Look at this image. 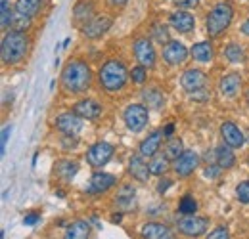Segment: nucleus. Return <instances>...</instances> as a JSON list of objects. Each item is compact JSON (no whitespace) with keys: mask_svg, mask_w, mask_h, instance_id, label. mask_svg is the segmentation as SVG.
<instances>
[{"mask_svg":"<svg viewBox=\"0 0 249 239\" xmlns=\"http://www.w3.org/2000/svg\"><path fill=\"white\" fill-rule=\"evenodd\" d=\"M10 132H12V128L10 126H4V130H2V153H6V144H8Z\"/></svg>","mask_w":249,"mask_h":239,"instance_id":"obj_43","label":"nucleus"},{"mask_svg":"<svg viewBox=\"0 0 249 239\" xmlns=\"http://www.w3.org/2000/svg\"><path fill=\"white\" fill-rule=\"evenodd\" d=\"M38 220H40V214H31V216H25L23 224H27V226H33V224H36Z\"/></svg>","mask_w":249,"mask_h":239,"instance_id":"obj_45","label":"nucleus"},{"mask_svg":"<svg viewBox=\"0 0 249 239\" xmlns=\"http://www.w3.org/2000/svg\"><path fill=\"white\" fill-rule=\"evenodd\" d=\"M42 6V0H18L16 2V14L33 17Z\"/></svg>","mask_w":249,"mask_h":239,"instance_id":"obj_28","label":"nucleus"},{"mask_svg":"<svg viewBox=\"0 0 249 239\" xmlns=\"http://www.w3.org/2000/svg\"><path fill=\"white\" fill-rule=\"evenodd\" d=\"M92 16H94V4L90 0H81V2L75 6V10H73V17H75L77 23H81V21H90Z\"/></svg>","mask_w":249,"mask_h":239,"instance_id":"obj_25","label":"nucleus"},{"mask_svg":"<svg viewBox=\"0 0 249 239\" xmlns=\"http://www.w3.org/2000/svg\"><path fill=\"white\" fill-rule=\"evenodd\" d=\"M150 171H152V174H157V176L165 174L169 171V159L165 155H154L150 161Z\"/></svg>","mask_w":249,"mask_h":239,"instance_id":"obj_31","label":"nucleus"},{"mask_svg":"<svg viewBox=\"0 0 249 239\" xmlns=\"http://www.w3.org/2000/svg\"><path fill=\"white\" fill-rule=\"evenodd\" d=\"M132 48H134V56L140 61V65H144V67H154L156 65V50H154V46L148 38H144V36L136 38Z\"/></svg>","mask_w":249,"mask_h":239,"instance_id":"obj_7","label":"nucleus"},{"mask_svg":"<svg viewBox=\"0 0 249 239\" xmlns=\"http://www.w3.org/2000/svg\"><path fill=\"white\" fill-rule=\"evenodd\" d=\"M197 163H199V157H197L196 151H184V153L175 161L173 169H175V172H177L178 176H188V174H192V172L197 169Z\"/></svg>","mask_w":249,"mask_h":239,"instance_id":"obj_12","label":"nucleus"},{"mask_svg":"<svg viewBox=\"0 0 249 239\" xmlns=\"http://www.w3.org/2000/svg\"><path fill=\"white\" fill-rule=\"evenodd\" d=\"M90 83H92V73H90V67L85 61L73 60L63 67L62 85L67 92H71V94L87 92Z\"/></svg>","mask_w":249,"mask_h":239,"instance_id":"obj_1","label":"nucleus"},{"mask_svg":"<svg viewBox=\"0 0 249 239\" xmlns=\"http://www.w3.org/2000/svg\"><path fill=\"white\" fill-rule=\"evenodd\" d=\"M161 138H163V132L161 130H156L152 132L142 144H140V155L142 157H154L161 146Z\"/></svg>","mask_w":249,"mask_h":239,"instance_id":"obj_21","label":"nucleus"},{"mask_svg":"<svg viewBox=\"0 0 249 239\" xmlns=\"http://www.w3.org/2000/svg\"><path fill=\"white\" fill-rule=\"evenodd\" d=\"M178 8H184V10H188V8H196L197 6V0H173Z\"/></svg>","mask_w":249,"mask_h":239,"instance_id":"obj_41","label":"nucleus"},{"mask_svg":"<svg viewBox=\"0 0 249 239\" xmlns=\"http://www.w3.org/2000/svg\"><path fill=\"white\" fill-rule=\"evenodd\" d=\"M242 33H244L246 36H249V19L246 21V23H244V25H242Z\"/></svg>","mask_w":249,"mask_h":239,"instance_id":"obj_48","label":"nucleus"},{"mask_svg":"<svg viewBox=\"0 0 249 239\" xmlns=\"http://www.w3.org/2000/svg\"><path fill=\"white\" fill-rule=\"evenodd\" d=\"M142 100H144V105L148 109H161L163 103H165V96L163 92L157 88H148L142 92Z\"/></svg>","mask_w":249,"mask_h":239,"instance_id":"obj_24","label":"nucleus"},{"mask_svg":"<svg viewBox=\"0 0 249 239\" xmlns=\"http://www.w3.org/2000/svg\"><path fill=\"white\" fill-rule=\"evenodd\" d=\"M215 157H217V165L220 169H232L234 167V163H236V157H234V153H232V148L230 146H220L215 153Z\"/></svg>","mask_w":249,"mask_h":239,"instance_id":"obj_26","label":"nucleus"},{"mask_svg":"<svg viewBox=\"0 0 249 239\" xmlns=\"http://www.w3.org/2000/svg\"><path fill=\"white\" fill-rule=\"evenodd\" d=\"M163 58H165V61H167L169 65H180V63H184L188 58L186 46H184L182 42H178V40H171V42H167V46L163 48Z\"/></svg>","mask_w":249,"mask_h":239,"instance_id":"obj_11","label":"nucleus"},{"mask_svg":"<svg viewBox=\"0 0 249 239\" xmlns=\"http://www.w3.org/2000/svg\"><path fill=\"white\" fill-rule=\"evenodd\" d=\"M220 171H222V169H220L218 165H211V167H207V171H205V176H207V178H217Z\"/></svg>","mask_w":249,"mask_h":239,"instance_id":"obj_42","label":"nucleus"},{"mask_svg":"<svg viewBox=\"0 0 249 239\" xmlns=\"http://www.w3.org/2000/svg\"><path fill=\"white\" fill-rule=\"evenodd\" d=\"M14 21L12 16V8H10V0H0V25L2 29H8Z\"/></svg>","mask_w":249,"mask_h":239,"instance_id":"obj_32","label":"nucleus"},{"mask_svg":"<svg viewBox=\"0 0 249 239\" xmlns=\"http://www.w3.org/2000/svg\"><path fill=\"white\" fill-rule=\"evenodd\" d=\"M98 79H100V85L107 92H117L124 86V83L128 79V73H126V67L123 65V61L109 60L107 63L102 65Z\"/></svg>","mask_w":249,"mask_h":239,"instance_id":"obj_3","label":"nucleus"},{"mask_svg":"<svg viewBox=\"0 0 249 239\" xmlns=\"http://www.w3.org/2000/svg\"><path fill=\"white\" fill-rule=\"evenodd\" d=\"M113 6H117V8H121V6H124L126 4V0H109Z\"/></svg>","mask_w":249,"mask_h":239,"instance_id":"obj_47","label":"nucleus"},{"mask_svg":"<svg viewBox=\"0 0 249 239\" xmlns=\"http://www.w3.org/2000/svg\"><path fill=\"white\" fill-rule=\"evenodd\" d=\"M173 130H175V126H173V124H169V126L163 130V136H171V134H173Z\"/></svg>","mask_w":249,"mask_h":239,"instance_id":"obj_46","label":"nucleus"},{"mask_svg":"<svg viewBox=\"0 0 249 239\" xmlns=\"http://www.w3.org/2000/svg\"><path fill=\"white\" fill-rule=\"evenodd\" d=\"M134 195H136L134 188L128 186V184H124V186L119 188V191H117V195H115V203H117L119 207H123V209H128V207H132V203H134Z\"/></svg>","mask_w":249,"mask_h":239,"instance_id":"obj_27","label":"nucleus"},{"mask_svg":"<svg viewBox=\"0 0 249 239\" xmlns=\"http://www.w3.org/2000/svg\"><path fill=\"white\" fill-rule=\"evenodd\" d=\"M224 56L228 58V61H232V63H242V61L246 60V54H244L242 46H238V44H230L224 50Z\"/></svg>","mask_w":249,"mask_h":239,"instance_id":"obj_33","label":"nucleus"},{"mask_svg":"<svg viewBox=\"0 0 249 239\" xmlns=\"http://www.w3.org/2000/svg\"><path fill=\"white\" fill-rule=\"evenodd\" d=\"M190 98L196 100V102H205V100H209V90L205 86L199 90H194V92H190Z\"/></svg>","mask_w":249,"mask_h":239,"instance_id":"obj_40","label":"nucleus"},{"mask_svg":"<svg viewBox=\"0 0 249 239\" xmlns=\"http://www.w3.org/2000/svg\"><path fill=\"white\" fill-rule=\"evenodd\" d=\"M77 163H73V161H60L58 165H56V174L63 180H71L75 174H77Z\"/></svg>","mask_w":249,"mask_h":239,"instance_id":"obj_30","label":"nucleus"},{"mask_svg":"<svg viewBox=\"0 0 249 239\" xmlns=\"http://www.w3.org/2000/svg\"><path fill=\"white\" fill-rule=\"evenodd\" d=\"M115 184V176L113 174H106V172H96L89 186H87V193H104L109 188H113Z\"/></svg>","mask_w":249,"mask_h":239,"instance_id":"obj_16","label":"nucleus"},{"mask_svg":"<svg viewBox=\"0 0 249 239\" xmlns=\"http://www.w3.org/2000/svg\"><path fill=\"white\" fill-rule=\"evenodd\" d=\"M146 77H148V73H146V67H144V65L134 67V69L130 71V79H132V83H136V85H142V83L146 81Z\"/></svg>","mask_w":249,"mask_h":239,"instance_id":"obj_36","label":"nucleus"},{"mask_svg":"<svg viewBox=\"0 0 249 239\" xmlns=\"http://www.w3.org/2000/svg\"><path fill=\"white\" fill-rule=\"evenodd\" d=\"M111 17H107V16H96L92 17L90 21H87L85 25H83V34L87 36V38H98V36H102L106 31H109L111 27Z\"/></svg>","mask_w":249,"mask_h":239,"instance_id":"obj_10","label":"nucleus"},{"mask_svg":"<svg viewBox=\"0 0 249 239\" xmlns=\"http://www.w3.org/2000/svg\"><path fill=\"white\" fill-rule=\"evenodd\" d=\"M178 210H180L182 214H194V212L197 210V203H196V199H194L192 195H184V197H182V201H180V205H178Z\"/></svg>","mask_w":249,"mask_h":239,"instance_id":"obj_34","label":"nucleus"},{"mask_svg":"<svg viewBox=\"0 0 249 239\" xmlns=\"http://www.w3.org/2000/svg\"><path fill=\"white\" fill-rule=\"evenodd\" d=\"M248 103H249V92H248Z\"/></svg>","mask_w":249,"mask_h":239,"instance_id":"obj_49","label":"nucleus"},{"mask_svg":"<svg viewBox=\"0 0 249 239\" xmlns=\"http://www.w3.org/2000/svg\"><path fill=\"white\" fill-rule=\"evenodd\" d=\"M29 50V38L23 31H10L4 40H2V48H0V56L6 65H16L19 61H23L25 54Z\"/></svg>","mask_w":249,"mask_h":239,"instance_id":"obj_2","label":"nucleus"},{"mask_svg":"<svg viewBox=\"0 0 249 239\" xmlns=\"http://www.w3.org/2000/svg\"><path fill=\"white\" fill-rule=\"evenodd\" d=\"M111 157H113V146L107 144V142L94 144L92 148L87 151V161H89L92 167H96V169L104 167Z\"/></svg>","mask_w":249,"mask_h":239,"instance_id":"obj_8","label":"nucleus"},{"mask_svg":"<svg viewBox=\"0 0 249 239\" xmlns=\"http://www.w3.org/2000/svg\"><path fill=\"white\" fill-rule=\"evenodd\" d=\"M228 238H230V234H228V228L226 226H218V228H215L207 236V239H228Z\"/></svg>","mask_w":249,"mask_h":239,"instance_id":"obj_39","label":"nucleus"},{"mask_svg":"<svg viewBox=\"0 0 249 239\" xmlns=\"http://www.w3.org/2000/svg\"><path fill=\"white\" fill-rule=\"evenodd\" d=\"M190 54H192L194 60L199 61V63H209L213 60V44L211 42H197V44L192 46Z\"/></svg>","mask_w":249,"mask_h":239,"instance_id":"obj_23","label":"nucleus"},{"mask_svg":"<svg viewBox=\"0 0 249 239\" xmlns=\"http://www.w3.org/2000/svg\"><path fill=\"white\" fill-rule=\"evenodd\" d=\"M232 17H234V10H232V6L228 2L217 4L207 16V33L211 36H220L224 31L230 27Z\"/></svg>","mask_w":249,"mask_h":239,"instance_id":"obj_4","label":"nucleus"},{"mask_svg":"<svg viewBox=\"0 0 249 239\" xmlns=\"http://www.w3.org/2000/svg\"><path fill=\"white\" fill-rule=\"evenodd\" d=\"M152 36L156 38L157 42H161V44H163V42H171V40H169V31H167V27H165L163 23H156V25H154Z\"/></svg>","mask_w":249,"mask_h":239,"instance_id":"obj_35","label":"nucleus"},{"mask_svg":"<svg viewBox=\"0 0 249 239\" xmlns=\"http://www.w3.org/2000/svg\"><path fill=\"white\" fill-rule=\"evenodd\" d=\"M248 161H249V159H248Z\"/></svg>","mask_w":249,"mask_h":239,"instance_id":"obj_50","label":"nucleus"},{"mask_svg":"<svg viewBox=\"0 0 249 239\" xmlns=\"http://www.w3.org/2000/svg\"><path fill=\"white\" fill-rule=\"evenodd\" d=\"M128 172L132 174V178H136L138 182H148L152 171H150V165L144 163V157L142 155H136L130 159L128 163Z\"/></svg>","mask_w":249,"mask_h":239,"instance_id":"obj_18","label":"nucleus"},{"mask_svg":"<svg viewBox=\"0 0 249 239\" xmlns=\"http://www.w3.org/2000/svg\"><path fill=\"white\" fill-rule=\"evenodd\" d=\"M89 236H90V226H89V222H85V220H75L73 224L67 226L63 239H89Z\"/></svg>","mask_w":249,"mask_h":239,"instance_id":"obj_22","label":"nucleus"},{"mask_svg":"<svg viewBox=\"0 0 249 239\" xmlns=\"http://www.w3.org/2000/svg\"><path fill=\"white\" fill-rule=\"evenodd\" d=\"M236 195L242 203H249V180L246 182H240L238 188H236Z\"/></svg>","mask_w":249,"mask_h":239,"instance_id":"obj_37","label":"nucleus"},{"mask_svg":"<svg viewBox=\"0 0 249 239\" xmlns=\"http://www.w3.org/2000/svg\"><path fill=\"white\" fill-rule=\"evenodd\" d=\"M171 184H173V182H171V180H169V178H161V180H159V186H157V191H159V193H163V191H167Z\"/></svg>","mask_w":249,"mask_h":239,"instance_id":"obj_44","label":"nucleus"},{"mask_svg":"<svg viewBox=\"0 0 249 239\" xmlns=\"http://www.w3.org/2000/svg\"><path fill=\"white\" fill-rule=\"evenodd\" d=\"M83 117H79L75 111L73 113H62L58 119H56V128L62 130L65 136H75L83 130Z\"/></svg>","mask_w":249,"mask_h":239,"instance_id":"obj_9","label":"nucleus"},{"mask_svg":"<svg viewBox=\"0 0 249 239\" xmlns=\"http://www.w3.org/2000/svg\"><path fill=\"white\" fill-rule=\"evenodd\" d=\"M182 153H184L182 142H180L178 138H169V142H167V146H165V153H163V155H165L169 161H177Z\"/></svg>","mask_w":249,"mask_h":239,"instance_id":"obj_29","label":"nucleus"},{"mask_svg":"<svg viewBox=\"0 0 249 239\" xmlns=\"http://www.w3.org/2000/svg\"><path fill=\"white\" fill-rule=\"evenodd\" d=\"M169 21H171V25L178 31V33H190V31H194V27H196V19L188 12H175V14H171V19Z\"/></svg>","mask_w":249,"mask_h":239,"instance_id":"obj_19","label":"nucleus"},{"mask_svg":"<svg viewBox=\"0 0 249 239\" xmlns=\"http://www.w3.org/2000/svg\"><path fill=\"white\" fill-rule=\"evenodd\" d=\"M180 83H182V88L188 90V92H194V90H199L203 88L205 85H207V77L199 71V69H188L182 73V79H180Z\"/></svg>","mask_w":249,"mask_h":239,"instance_id":"obj_14","label":"nucleus"},{"mask_svg":"<svg viewBox=\"0 0 249 239\" xmlns=\"http://www.w3.org/2000/svg\"><path fill=\"white\" fill-rule=\"evenodd\" d=\"M142 238L144 239H175V234L169 226L159 224V222H148L142 228Z\"/></svg>","mask_w":249,"mask_h":239,"instance_id":"obj_15","label":"nucleus"},{"mask_svg":"<svg viewBox=\"0 0 249 239\" xmlns=\"http://www.w3.org/2000/svg\"><path fill=\"white\" fill-rule=\"evenodd\" d=\"M218 88H220V92H222L224 96L234 98V96L240 92V88H242V77L236 75V73H230V75L222 77V81L218 83Z\"/></svg>","mask_w":249,"mask_h":239,"instance_id":"obj_20","label":"nucleus"},{"mask_svg":"<svg viewBox=\"0 0 249 239\" xmlns=\"http://www.w3.org/2000/svg\"><path fill=\"white\" fill-rule=\"evenodd\" d=\"M207 226H209V220L201 218V216H196V214H186V216H182L177 222L178 232L182 236H186V238H199V236H203Z\"/></svg>","mask_w":249,"mask_h":239,"instance_id":"obj_5","label":"nucleus"},{"mask_svg":"<svg viewBox=\"0 0 249 239\" xmlns=\"http://www.w3.org/2000/svg\"><path fill=\"white\" fill-rule=\"evenodd\" d=\"M220 136H222L224 144L230 146V148H242L244 146V134H242V130L234 122H230V120H226L220 126Z\"/></svg>","mask_w":249,"mask_h":239,"instance_id":"obj_13","label":"nucleus"},{"mask_svg":"<svg viewBox=\"0 0 249 239\" xmlns=\"http://www.w3.org/2000/svg\"><path fill=\"white\" fill-rule=\"evenodd\" d=\"M124 122L128 126V130H132V132L144 130V126L148 124V107L142 103L128 105L124 111Z\"/></svg>","mask_w":249,"mask_h":239,"instance_id":"obj_6","label":"nucleus"},{"mask_svg":"<svg viewBox=\"0 0 249 239\" xmlns=\"http://www.w3.org/2000/svg\"><path fill=\"white\" fill-rule=\"evenodd\" d=\"M73 111H75L79 117H83V119L92 120V119H98V117L102 115V105L96 103L94 100H81V102L75 103Z\"/></svg>","mask_w":249,"mask_h":239,"instance_id":"obj_17","label":"nucleus"},{"mask_svg":"<svg viewBox=\"0 0 249 239\" xmlns=\"http://www.w3.org/2000/svg\"><path fill=\"white\" fill-rule=\"evenodd\" d=\"M29 19H31V17H27V16H19V14H16V16H14V21H12L14 31H25L27 27H29Z\"/></svg>","mask_w":249,"mask_h":239,"instance_id":"obj_38","label":"nucleus"}]
</instances>
